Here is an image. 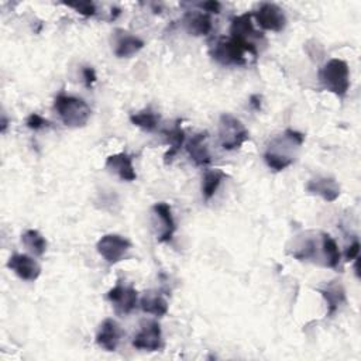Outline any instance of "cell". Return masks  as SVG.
I'll return each instance as SVG.
<instances>
[{"mask_svg": "<svg viewBox=\"0 0 361 361\" xmlns=\"http://www.w3.org/2000/svg\"><path fill=\"white\" fill-rule=\"evenodd\" d=\"M185 29L189 34L208 36L212 32V20L206 13L189 12L184 17Z\"/></svg>", "mask_w": 361, "mask_h": 361, "instance_id": "18", "label": "cell"}, {"mask_svg": "<svg viewBox=\"0 0 361 361\" xmlns=\"http://www.w3.org/2000/svg\"><path fill=\"white\" fill-rule=\"evenodd\" d=\"M69 8H74L78 13L89 17V16H93L96 9H95V5L90 3V2H81V3H68Z\"/></svg>", "mask_w": 361, "mask_h": 361, "instance_id": "27", "label": "cell"}, {"mask_svg": "<svg viewBox=\"0 0 361 361\" xmlns=\"http://www.w3.org/2000/svg\"><path fill=\"white\" fill-rule=\"evenodd\" d=\"M212 57L222 65H245V50L233 38H219L212 47Z\"/></svg>", "mask_w": 361, "mask_h": 361, "instance_id": "7", "label": "cell"}, {"mask_svg": "<svg viewBox=\"0 0 361 361\" xmlns=\"http://www.w3.org/2000/svg\"><path fill=\"white\" fill-rule=\"evenodd\" d=\"M54 109L57 110L62 123L68 127H84L89 122L92 113L85 101L64 93L55 98Z\"/></svg>", "mask_w": 361, "mask_h": 361, "instance_id": "2", "label": "cell"}, {"mask_svg": "<svg viewBox=\"0 0 361 361\" xmlns=\"http://www.w3.org/2000/svg\"><path fill=\"white\" fill-rule=\"evenodd\" d=\"M219 138L227 151L237 150L249 140V132L240 120L232 114H222L219 122Z\"/></svg>", "mask_w": 361, "mask_h": 361, "instance_id": "4", "label": "cell"}, {"mask_svg": "<svg viewBox=\"0 0 361 361\" xmlns=\"http://www.w3.org/2000/svg\"><path fill=\"white\" fill-rule=\"evenodd\" d=\"M251 18H253L251 13H246V14L234 17L232 20L230 38H233L236 42L242 45L246 53L257 55V48H256V44L251 41V38L261 37V33L254 30Z\"/></svg>", "mask_w": 361, "mask_h": 361, "instance_id": "5", "label": "cell"}, {"mask_svg": "<svg viewBox=\"0 0 361 361\" xmlns=\"http://www.w3.org/2000/svg\"><path fill=\"white\" fill-rule=\"evenodd\" d=\"M84 78H85V84H86V88H90L93 85V82L96 81V74L93 68H84Z\"/></svg>", "mask_w": 361, "mask_h": 361, "instance_id": "29", "label": "cell"}, {"mask_svg": "<svg viewBox=\"0 0 361 361\" xmlns=\"http://www.w3.org/2000/svg\"><path fill=\"white\" fill-rule=\"evenodd\" d=\"M133 346L138 350H146V351L160 350L162 346V333L160 323L155 321L144 322L138 333L134 336Z\"/></svg>", "mask_w": 361, "mask_h": 361, "instance_id": "8", "label": "cell"}, {"mask_svg": "<svg viewBox=\"0 0 361 361\" xmlns=\"http://www.w3.org/2000/svg\"><path fill=\"white\" fill-rule=\"evenodd\" d=\"M26 125H27V127H29V129H32V130H40V129H44V127H47V126L50 125V123H48L47 120H45L44 117H41L40 114H37V113H33V114H30V116L27 117V120H26Z\"/></svg>", "mask_w": 361, "mask_h": 361, "instance_id": "26", "label": "cell"}, {"mask_svg": "<svg viewBox=\"0 0 361 361\" xmlns=\"http://www.w3.org/2000/svg\"><path fill=\"white\" fill-rule=\"evenodd\" d=\"M119 33L120 34L116 37V44H114V54L119 58H130L144 47V41L140 40L138 37L126 32H119Z\"/></svg>", "mask_w": 361, "mask_h": 361, "instance_id": "17", "label": "cell"}, {"mask_svg": "<svg viewBox=\"0 0 361 361\" xmlns=\"http://www.w3.org/2000/svg\"><path fill=\"white\" fill-rule=\"evenodd\" d=\"M21 242L34 257H41L47 251V240L37 230H27L21 236Z\"/></svg>", "mask_w": 361, "mask_h": 361, "instance_id": "20", "label": "cell"}, {"mask_svg": "<svg viewBox=\"0 0 361 361\" xmlns=\"http://www.w3.org/2000/svg\"><path fill=\"white\" fill-rule=\"evenodd\" d=\"M322 249L325 254V266L329 269H336L340 262V251L338 243L334 242L330 234H322Z\"/></svg>", "mask_w": 361, "mask_h": 361, "instance_id": "24", "label": "cell"}, {"mask_svg": "<svg viewBox=\"0 0 361 361\" xmlns=\"http://www.w3.org/2000/svg\"><path fill=\"white\" fill-rule=\"evenodd\" d=\"M106 168L110 173H114L122 181L132 182L137 178L136 170L133 166V160L126 153H119V154L110 155L106 160Z\"/></svg>", "mask_w": 361, "mask_h": 361, "instance_id": "14", "label": "cell"}, {"mask_svg": "<svg viewBox=\"0 0 361 361\" xmlns=\"http://www.w3.org/2000/svg\"><path fill=\"white\" fill-rule=\"evenodd\" d=\"M122 339V327L114 319H105L96 334V343L106 351H114Z\"/></svg>", "mask_w": 361, "mask_h": 361, "instance_id": "12", "label": "cell"}, {"mask_svg": "<svg viewBox=\"0 0 361 361\" xmlns=\"http://www.w3.org/2000/svg\"><path fill=\"white\" fill-rule=\"evenodd\" d=\"M130 122L142 130L154 132V130H157L158 123H160V114H157L154 110H151L149 108V109H144L136 114H132Z\"/></svg>", "mask_w": 361, "mask_h": 361, "instance_id": "21", "label": "cell"}, {"mask_svg": "<svg viewBox=\"0 0 361 361\" xmlns=\"http://www.w3.org/2000/svg\"><path fill=\"white\" fill-rule=\"evenodd\" d=\"M253 16L257 18L258 26L264 30L279 33L285 29L286 17L282 9L274 3H262Z\"/></svg>", "mask_w": 361, "mask_h": 361, "instance_id": "9", "label": "cell"}, {"mask_svg": "<svg viewBox=\"0 0 361 361\" xmlns=\"http://www.w3.org/2000/svg\"><path fill=\"white\" fill-rule=\"evenodd\" d=\"M206 140H208V133L203 132L192 137L190 141L186 144V150L189 153L190 160L199 166H205L212 162V155L209 153Z\"/></svg>", "mask_w": 361, "mask_h": 361, "instance_id": "16", "label": "cell"}, {"mask_svg": "<svg viewBox=\"0 0 361 361\" xmlns=\"http://www.w3.org/2000/svg\"><path fill=\"white\" fill-rule=\"evenodd\" d=\"M323 298L327 302L329 306V316H332L336 310L339 309V306L346 301V295H345V290L343 286L339 284H330L326 290L321 291Z\"/></svg>", "mask_w": 361, "mask_h": 361, "instance_id": "23", "label": "cell"}, {"mask_svg": "<svg viewBox=\"0 0 361 361\" xmlns=\"http://www.w3.org/2000/svg\"><path fill=\"white\" fill-rule=\"evenodd\" d=\"M201 8L205 9L206 12H210V13H219L222 6L219 2H206V3H202Z\"/></svg>", "mask_w": 361, "mask_h": 361, "instance_id": "30", "label": "cell"}, {"mask_svg": "<svg viewBox=\"0 0 361 361\" xmlns=\"http://www.w3.org/2000/svg\"><path fill=\"white\" fill-rule=\"evenodd\" d=\"M164 134L166 136L168 144H170V150H168L165 154V164H168V162L173 161V158L181 150L182 144L185 141V133L179 125H175L171 130H165Z\"/></svg>", "mask_w": 361, "mask_h": 361, "instance_id": "22", "label": "cell"}, {"mask_svg": "<svg viewBox=\"0 0 361 361\" xmlns=\"http://www.w3.org/2000/svg\"><path fill=\"white\" fill-rule=\"evenodd\" d=\"M306 189L310 194L321 197L326 202H334L340 197V185L333 178L327 177H318L310 179L306 185Z\"/></svg>", "mask_w": 361, "mask_h": 361, "instance_id": "13", "label": "cell"}, {"mask_svg": "<svg viewBox=\"0 0 361 361\" xmlns=\"http://www.w3.org/2000/svg\"><path fill=\"white\" fill-rule=\"evenodd\" d=\"M258 101H260V96H251V106L256 110H258L261 108V103H258Z\"/></svg>", "mask_w": 361, "mask_h": 361, "instance_id": "31", "label": "cell"}, {"mask_svg": "<svg viewBox=\"0 0 361 361\" xmlns=\"http://www.w3.org/2000/svg\"><path fill=\"white\" fill-rule=\"evenodd\" d=\"M226 178V174L222 170H209L205 173L202 182V195L206 201H209L218 190L222 181Z\"/></svg>", "mask_w": 361, "mask_h": 361, "instance_id": "25", "label": "cell"}, {"mask_svg": "<svg viewBox=\"0 0 361 361\" xmlns=\"http://www.w3.org/2000/svg\"><path fill=\"white\" fill-rule=\"evenodd\" d=\"M305 141V136L295 130H286L279 137L274 138L269 146L264 160L274 171H284L292 165L295 158L292 154L294 149H299Z\"/></svg>", "mask_w": 361, "mask_h": 361, "instance_id": "1", "label": "cell"}, {"mask_svg": "<svg viewBox=\"0 0 361 361\" xmlns=\"http://www.w3.org/2000/svg\"><path fill=\"white\" fill-rule=\"evenodd\" d=\"M358 253H360V243L356 240V242L350 247H347V251L345 254L346 256V261L350 262V261L358 258Z\"/></svg>", "mask_w": 361, "mask_h": 361, "instance_id": "28", "label": "cell"}, {"mask_svg": "<svg viewBox=\"0 0 361 361\" xmlns=\"http://www.w3.org/2000/svg\"><path fill=\"white\" fill-rule=\"evenodd\" d=\"M140 308L146 314L162 318L168 314V302L160 292H147L140 301Z\"/></svg>", "mask_w": 361, "mask_h": 361, "instance_id": "19", "label": "cell"}, {"mask_svg": "<svg viewBox=\"0 0 361 361\" xmlns=\"http://www.w3.org/2000/svg\"><path fill=\"white\" fill-rule=\"evenodd\" d=\"M108 299L113 303L117 315H129L137 305V291L132 286L117 284L108 292Z\"/></svg>", "mask_w": 361, "mask_h": 361, "instance_id": "10", "label": "cell"}, {"mask_svg": "<svg viewBox=\"0 0 361 361\" xmlns=\"http://www.w3.org/2000/svg\"><path fill=\"white\" fill-rule=\"evenodd\" d=\"M153 210L162 225V232L158 237V242H161V243L170 242L174 236V233H175V230H177V225L174 221L171 206L165 202H160V203H155L153 206Z\"/></svg>", "mask_w": 361, "mask_h": 361, "instance_id": "15", "label": "cell"}, {"mask_svg": "<svg viewBox=\"0 0 361 361\" xmlns=\"http://www.w3.org/2000/svg\"><path fill=\"white\" fill-rule=\"evenodd\" d=\"M96 249H98V253L105 258V261L113 266V264L120 262L126 257L132 249V243L127 238L119 234H106L99 240Z\"/></svg>", "mask_w": 361, "mask_h": 361, "instance_id": "6", "label": "cell"}, {"mask_svg": "<svg viewBox=\"0 0 361 361\" xmlns=\"http://www.w3.org/2000/svg\"><path fill=\"white\" fill-rule=\"evenodd\" d=\"M8 267L24 281H36L41 274L40 264L26 254H13L9 258Z\"/></svg>", "mask_w": 361, "mask_h": 361, "instance_id": "11", "label": "cell"}, {"mask_svg": "<svg viewBox=\"0 0 361 361\" xmlns=\"http://www.w3.org/2000/svg\"><path fill=\"white\" fill-rule=\"evenodd\" d=\"M322 85L339 98H345L350 89V69L346 61L333 58L319 71Z\"/></svg>", "mask_w": 361, "mask_h": 361, "instance_id": "3", "label": "cell"}]
</instances>
